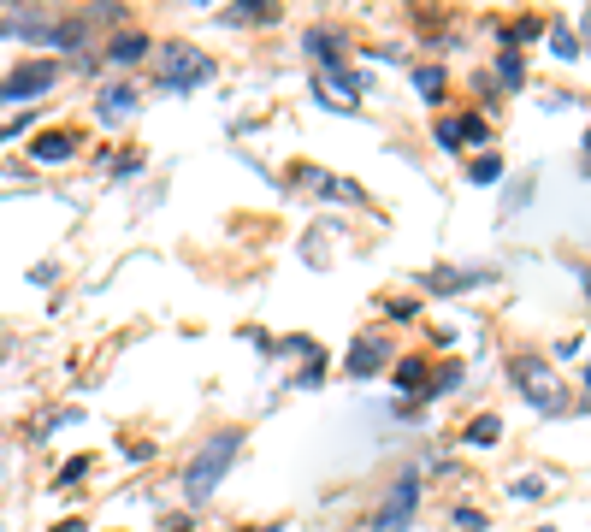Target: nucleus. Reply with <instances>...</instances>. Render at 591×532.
Wrapping results in <instances>:
<instances>
[{"label":"nucleus","mask_w":591,"mask_h":532,"mask_svg":"<svg viewBox=\"0 0 591 532\" xmlns=\"http://www.w3.org/2000/svg\"><path fill=\"white\" fill-rule=\"evenodd\" d=\"M237 450H243V438H237V432H213V438L196 450V462L184 467V497H190V503H207V497L219 491V479L231 473Z\"/></svg>","instance_id":"nucleus-1"},{"label":"nucleus","mask_w":591,"mask_h":532,"mask_svg":"<svg viewBox=\"0 0 591 532\" xmlns=\"http://www.w3.org/2000/svg\"><path fill=\"white\" fill-rule=\"evenodd\" d=\"M509 373H515V385L526 391L532 408H544V414H568V408H574V402L556 391V373H550L538 355H515V367H509Z\"/></svg>","instance_id":"nucleus-2"},{"label":"nucleus","mask_w":591,"mask_h":532,"mask_svg":"<svg viewBox=\"0 0 591 532\" xmlns=\"http://www.w3.org/2000/svg\"><path fill=\"white\" fill-rule=\"evenodd\" d=\"M207 77H213V60L196 54L190 42H172V48L160 54V89H196Z\"/></svg>","instance_id":"nucleus-3"},{"label":"nucleus","mask_w":591,"mask_h":532,"mask_svg":"<svg viewBox=\"0 0 591 532\" xmlns=\"http://www.w3.org/2000/svg\"><path fill=\"white\" fill-rule=\"evenodd\" d=\"M414 503H420V479H414V473H402L391 491H385L379 515H373V532H408V521H414Z\"/></svg>","instance_id":"nucleus-4"},{"label":"nucleus","mask_w":591,"mask_h":532,"mask_svg":"<svg viewBox=\"0 0 591 532\" xmlns=\"http://www.w3.org/2000/svg\"><path fill=\"white\" fill-rule=\"evenodd\" d=\"M54 83H60V66L36 60V66H18L12 77H0V101H30V95H42V89H54Z\"/></svg>","instance_id":"nucleus-5"},{"label":"nucleus","mask_w":591,"mask_h":532,"mask_svg":"<svg viewBox=\"0 0 591 532\" xmlns=\"http://www.w3.org/2000/svg\"><path fill=\"white\" fill-rule=\"evenodd\" d=\"M385 361H391V343H385V337H361V343H349V361H343V367H349L355 379H367V373H379Z\"/></svg>","instance_id":"nucleus-6"},{"label":"nucleus","mask_w":591,"mask_h":532,"mask_svg":"<svg viewBox=\"0 0 591 532\" xmlns=\"http://www.w3.org/2000/svg\"><path fill=\"white\" fill-rule=\"evenodd\" d=\"M314 89L326 95L331 107H355V101H361V83H355V77H343L337 66H331V71H320V77H314Z\"/></svg>","instance_id":"nucleus-7"},{"label":"nucleus","mask_w":591,"mask_h":532,"mask_svg":"<svg viewBox=\"0 0 591 532\" xmlns=\"http://www.w3.org/2000/svg\"><path fill=\"white\" fill-rule=\"evenodd\" d=\"M142 54H148V42H142L136 30H125V36H113V48H107V60H113V66H136Z\"/></svg>","instance_id":"nucleus-8"},{"label":"nucleus","mask_w":591,"mask_h":532,"mask_svg":"<svg viewBox=\"0 0 591 532\" xmlns=\"http://www.w3.org/2000/svg\"><path fill=\"white\" fill-rule=\"evenodd\" d=\"M71 148H77V142H71L66 131H42V136H36V148H30V154H36V160H66Z\"/></svg>","instance_id":"nucleus-9"},{"label":"nucleus","mask_w":591,"mask_h":532,"mask_svg":"<svg viewBox=\"0 0 591 532\" xmlns=\"http://www.w3.org/2000/svg\"><path fill=\"white\" fill-rule=\"evenodd\" d=\"M302 48H308V54L320 60V71L337 66V36H331V30H308V42H302Z\"/></svg>","instance_id":"nucleus-10"},{"label":"nucleus","mask_w":591,"mask_h":532,"mask_svg":"<svg viewBox=\"0 0 591 532\" xmlns=\"http://www.w3.org/2000/svg\"><path fill=\"white\" fill-rule=\"evenodd\" d=\"M131 107H136V89H125V83L101 95V119H131Z\"/></svg>","instance_id":"nucleus-11"},{"label":"nucleus","mask_w":591,"mask_h":532,"mask_svg":"<svg viewBox=\"0 0 591 532\" xmlns=\"http://www.w3.org/2000/svg\"><path fill=\"white\" fill-rule=\"evenodd\" d=\"M467 178H473V184H497V178H503V154H479V160L467 166Z\"/></svg>","instance_id":"nucleus-12"},{"label":"nucleus","mask_w":591,"mask_h":532,"mask_svg":"<svg viewBox=\"0 0 591 532\" xmlns=\"http://www.w3.org/2000/svg\"><path fill=\"white\" fill-rule=\"evenodd\" d=\"M497 438H503V420H497V414H479V420L467 426V444H497Z\"/></svg>","instance_id":"nucleus-13"},{"label":"nucleus","mask_w":591,"mask_h":532,"mask_svg":"<svg viewBox=\"0 0 591 532\" xmlns=\"http://www.w3.org/2000/svg\"><path fill=\"white\" fill-rule=\"evenodd\" d=\"M237 18H261V24H272L278 6H266V0H237Z\"/></svg>","instance_id":"nucleus-14"},{"label":"nucleus","mask_w":591,"mask_h":532,"mask_svg":"<svg viewBox=\"0 0 591 532\" xmlns=\"http://www.w3.org/2000/svg\"><path fill=\"white\" fill-rule=\"evenodd\" d=\"M414 83H420V95H432V101L444 95V71H438V66H426L420 77H414Z\"/></svg>","instance_id":"nucleus-15"},{"label":"nucleus","mask_w":591,"mask_h":532,"mask_svg":"<svg viewBox=\"0 0 591 532\" xmlns=\"http://www.w3.org/2000/svg\"><path fill=\"white\" fill-rule=\"evenodd\" d=\"M396 379H408L402 391H420V379H426V361H402V367H396Z\"/></svg>","instance_id":"nucleus-16"},{"label":"nucleus","mask_w":591,"mask_h":532,"mask_svg":"<svg viewBox=\"0 0 591 532\" xmlns=\"http://www.w3.org/2000/svg\"><path fill=\"white\" fill-rule=\"evenodd\" d=\"M456 136H461V142H485L491 131H485V119H461V125H456Z\"/></svg>","instance_id":"nucleus-17"},{"label":"nucleus","mask_w":591,"mask_h":532,"mask_svg":"<svg viewBox=\"0 0 591 532\" xmlns=\"http://www.w3.org/2000/svg\"><path fill=\"white\" fill-rule=\"evenodd\" d=\"M497 71H503V83H509V89L521 83V60H515V54H503V60H497Z\"/></svg>","instance_id":"nucleus-18"},{"label":"nucleus","mask_w":591,"mask_h":532,"mask_svg":"<svg viewBox=\"0 0 591 532\" xmlns=\"http://www.w3.org/2000/svg\"><path fill=\"white\" fill-rule=\"evenodd\" d=\"M456 527H467V532H485V515H479V509H456Z\"/></svg>","instance_id":"nucleus-19"},{"label":"nucleus","mask_w":591,"mask_h":532,"mask_svg":"<svg viewBox=\"0 0 591 532\" xmlns=\"http://www.w3.org/2000/svg\"><path fill=\"white\" fill-rule=\"evenodd\" d=\"M54 532H77V521H66V527H54Z\"/></svg>","instance_id":"nucleus-20"},{"label":"nucleus","mask_w":591,"mask_h":532,"mask_svg":"<svg viewBox=\"0 0 591 532\" xmlns=\"http://www.w3.org/2000/svg\"><path fill=\"white\" fill-rule=\"evenodd\" d=\"M172 532H190V527H184V521H172Z\"/></svg>","instance_id":"nucleus-21"},{"label":"nucleus","mask_w":591,"mask_h":532,"mask_svg":"<svg viewBox=\"0 0 591 532\" xmlns=\"http://www.w3.org/2000/svg\"><path fill=\"white\" fill-rule=\"evenodd\" d=\"M586 397H591V367H586Z\"/></svg>","instance_id":"nucleus-22"},{"label":"nucleus","mask_w":591,"mask_h":532,"mask_svg":"<svg viewBox=\"0 0 591 532\" xmlns=\"http://www.w3.org/2000/svg\"><path fill=\"white\" fill-rule=\"evenodd\" d=\"M586 160H591V131H586Z\"/></svg>","instance_id":"nucleus-23"},{"label":"nucleus","mask_w":591,"mask_h":532,"mask_svg":"<svg viewBox=\"0 0 591 532\" xmlns=\"http://www.w3.org/2000/svg\"><path fill=\"white\" fill-rule=\"evenodd\" d=\"M586 296H591V272H586Z\"/></svg>","instance_id":"nucleus-24"},{"label":"nucleus","mask_w":591,"mask_h":532,"mask_svg":"<svg viewBox=\"0 0 591 532\" xmlns=\"http://www.w3.org/2000/svg\"><path fill=\"white\" fill-rule=\"evenodd\" d=\"M586 30H591V24H586Z\"/></svg>","instance_id":"nucleus-25"},{"label":"nucleus","mask_w":591,"mask_h":532,"mask_svg":"<svg viewBox=\"0 0 591 532\" xmlns=\"http://www.w3.org/2000/svg\"><path fill=\"white\" fill-rule=\"evenodd\" d=\"M261 532H266V527H261Z\"/></svg>","instance_id":"nucleus-26"}]
</instances>
